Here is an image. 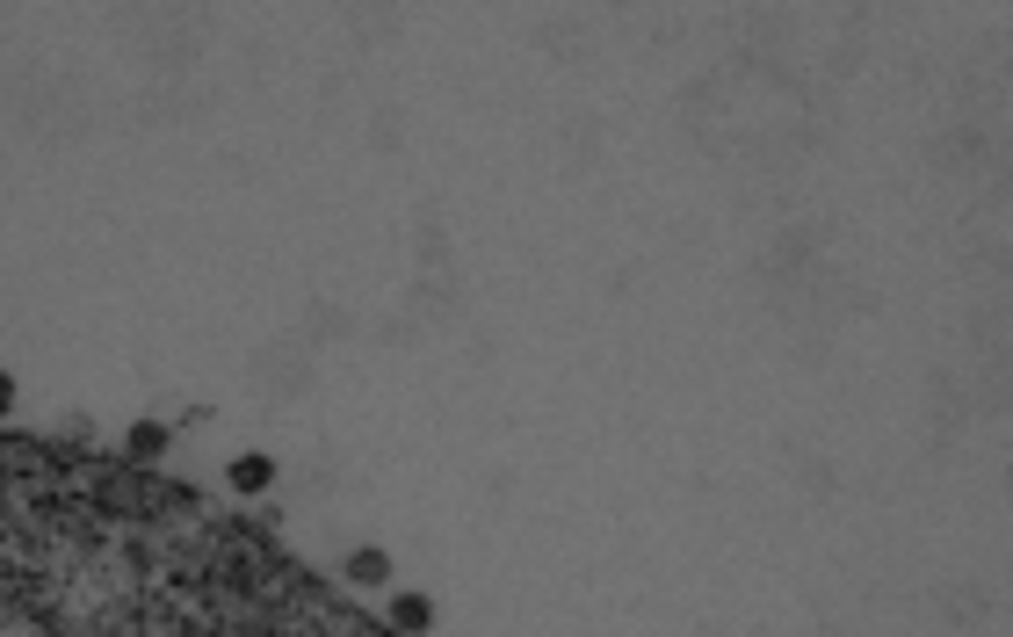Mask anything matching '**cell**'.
I'll return each mask as SVG.
<instances>
[{"instance_id": "obj_1", "label": "cell", "mask_w": 1013, "mask_h": 637, "mask_svg": "<svg viewBox=\"0 0 1013 637\" xmlns=\"http://www.w3.org/2000/svg\"><path fill=\"white\" fill-rule=\"evenodd\" d=\"M348 580H355V587H384V580H391V558H384V551H355V558H348Z\"/></svg>"}, {"instance_id": "obj_2", "label": "cell", "mask_w": 1013, "mask_h": 637, "mask_svg": "<svg viewBox=\"0 0 1013 637\" xmlns=\"http://www.w3.org/2000/svg\"><path fill=\"white\" fill-rule=\"evenodd\" d=\"M131 457H138V464L167 457V428H160V420H145V428H131Z\"/></svg>"}, {"instance_id": "obj_3", "label": "cell", "mask_w": 1013, "mask_h": 637, "mask_svg": "<svg viewBox=\"0 0 1013 637\" xmlns=\"http://www.w3.org/2000/svg\"><path fill=\"white\" fill-rule=\"evenodd\" d=\"M268 478H275V464H268V457H239V464H232V485H239V493H261Z\"/></svg>"}, {"instance_id": "obj_4", "label": "cell", "mask_w": 1013, "mask_h": 637, "mask_svg": "<svg viewBox=\"0 0 1013 637\" xmlns=\"http://www.w3.org/2000/svg\"><path fill=\"white\" fill-rule=\"evenodd\" d=\"M391 623H398V630H427V623H435V609H427L420 594H406V601L391 609Z\"/></svg>"}, {"instance_id": "obj_5", "label": "cell", "mask_w": 1013, "mask_h": 637, "mask_svg": "<svg viewBox=\"0 0 1013 637\" xmlns=\"http://www.w3.org/2000/svg\"><path fill=\"white\" fill-rule=\"evenodd\" d=\"M8 406H15V384H8V377H0V413H8Z\"/></svg>"}]
</instances>
